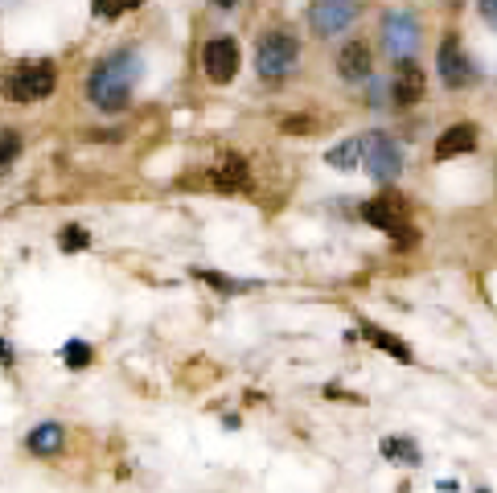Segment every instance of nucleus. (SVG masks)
Segmentation results:
<instances>
[{
    "instance_id": "obj_1",
    "label": "nucleus",
    "mask_w": 497,
    "mask_h": 493,
    "mask_svg": "<svg viewBox=\"0 0 497 493\" xmlns=\"http://www.w3.org/2000/svg\"><path fill=\"white\" fill-rule=\"evenodd\" d=\"M140 78V54L136 49H116L108 58L99 62L87 78V95L99 111H124L127 99H132V87Z\"/></svg>"
},
{
    "instance_id": "obj_10",
    "label": "nucleus",
    "mask_w": 497,
    "mask_h": 493,
    "mask_svg": "<svg viewBox=\"0 0 497 493\" xmlns=\"http://www.w3.org/2000/svg\"><path fill=\"white\" fill-rule=\"evenodd\" d=\"M390 99L399 107H411L415 99H423V70L415 66V62H399L395 66V83H390Z\"/></svg>"
},
{
    "instance_id": "obj_23",
    "label": "nucleus",
    "mask_w": 497,
    "mask_h": 493,
    "mask_svg": "<svg viewBox=\"0 0 497 493\" xmlns=\"http://www.w3.org/2000/svg\"><path fill=\"white\" fill-rule=\"evenodd\" d=\"M312 128L309 116H292V119H283V132H292V136H304Z\"/></svg>"
},
{
    "instance_id": "obj_20",
    "label": "nucleus",
    "mask_w": 497,
    "mask_h": 493,
    "mask_svg": "<svg viewBox=\"0 0 497 493\" xmlns=\"http://www.w3.org/2000/svg\"><path fill=\"white\" fill-rule=\"evenodd\" d=\"M58 247H62L66 255L87 251V247H91V231H87V226H66V231L58 234Z\"/></svg>"
},
{
    "instance_id": "obj_17",
    "label": "nucleus",
    "mask_w": 497,
    "mask_h": 493,
    "mask_svg": "<svg viewBox=\"0 0 497 493\" xmlns=\"http://www.w3.org/2000/svg\"><path fill=\"white\" fill-rule=\"evenodd\" d=\"M325 164H333V169H358L362 164V136L358 140H342V145H333L329 153H325Z\"/></svg>"
},
{
    "instance_id": "obj_26",
    "label": "nucleus",
    "mask_w": 497,
    "mask_h": 493,
    "mask_svg": "<svg viewBox=\"0 0 497 493\" xmlns=\"http://www.w3.org/2000/svg\"><path fill=\"white\" fill-rule=\"evenodd\" d=\"M218 9H234V4H239V0H214Z\"/></svg>"
},
{
    "instance_id": "obj_16",
    "label": "nucleus",
    "mask_w": 497,
    "mask_h": 493,
    "mask_svg": "<svg viewBox=\"0 0 497 493\" xmlns=\"http://www.w3.org/2000/svg\"><path fill=\"white\" fill-rule=\"evenodd\" d=\"M382 456L403 464V469L420 464V448H415V440H407V436H387V440H382Z\"/></svg>"
},
{
    "instance_id": "obj_15",
    "label": "nucleus",
    "mask_w": 497,
    "mask_h": 493,
    "mask_svg": "<svg viewBox=\"0 0 497 493\" xmlns=\"http://www.w3.org/2000/svg\"><path fill=\"white\" fill-rule=\"evenodd\" d=\"M362 338L371 341V346H379V349H387L395 362H411V349L403 346L395 333H387V329H379V325H362Z\"/></svg>"
},
{
    "instance_id": "obj_24",
    "label": "nucleus",
    "mask_w": 497,
    "mask_h": 493,
    "mask_svg": "<svg viewBox=\"0 0 497 493\" xmlns=\"http://www.w3.org/2000/svg\"><path fill=\"white\" fill-rule=\"evenodd\" d=\"M477 13L497 30V0H477Z\"/></svg>"
},
{
    "instance_id": "obj_18",
    "label": "nucleus",
    "mask_w": 497,
    "mask_h": 493,
    "mask_svg": "<svg viewBox=\"0 0 497 493\" xmlns=\"http://www.w3.org/2000/svg\"><path fill=\"white\" fill-rule=\"evenodd\" d=\"M62 358H66V366L70 370H87L91 366V358H95V349L87 346V341H66V346H62Z\"/></svg>"
},
{
    "instance_id": "obj_6",
    "label": "nucleus",
    "mask_w": 497,
    "mask_h": 493,
    "mask_svg": "<svg viewBox=\"0 0 497 493\" xmlns=\"http://www.w3.org/2000/svg\"><path fill=\"white\" fill-rule=\"evenodd\" d=\"M382 49H387L395 62H407L415 49H420V21L407 9H390L382 17Z\"/></svg>"
},
{
    "instance_id": "obj_3",
    "label": "nucleus",
    "mask_w": 497,
    "mask_h": 493,
    "mask_svg": "<svg viewBox=\"0 0 497 493\" xmlns=\"http://www.w3.org/2000/svg\"><path fill=\"white\" fill-rule=\"evenodd\" d=\"M54 83H58L54 62H46V58L25 62V66H17L4 78V99H13V103H38V99H49Z\"/></svg>"
},
{
    "instance_id": "obj_13",
    "label": "nucleus",
    "mask_w": 497,
    "mask_h": 493,
    "mask_svg": "<svg viewBox=\"0 0 497 493\" xmlns=\"http://www.w3.org/2000/svg\"><path fill=\"white\" fill-rule=\"evenodd\" d=\"M210 181H214L218 189H243V185L251 181V164H247L243 156H226L214 173H210Z\"/></svg>"
},
{
    "instance_id": "obj_14",
    "label": "nucleus",
    "mask_w": 497,
    "mask_h": 493,
    "mask_svg": "<svg viewBox=\"0 0 497 493\" xmlns=\"http://www.w3.org/2000/svg\"><path fill=\"white\" fill-rule=\"evenodd\" d=\"M62 440H66L62 424H38L30 436H25V448L38 456H54V453H62Z\"/></svg>"
},
{
    "instance_id": "obj_5",
    "label": "nucleus",
    "mask_w": 497,
    "mask_h": 493,
    "mask_svg": "<svg viewBox=\"0 0 497 493\" xmlns=\"http://www.w3.org/2000/svg\"><path fill=\"white\" fill-rule=\"evenodd\" d=\"M362 164H366V173L379 185H390L403 173V153L387 132H371V136H362Z\"/></svg>"
},
{
    "instance_id": "obj_27",
    "label": "nucleus",
    "mask_w": 497,
    "mask_h": 493,
    "mask_svg": "<svg viewBox=\"0 0 497 493\" xmlns=\"http://www.w3.org/2000/svg\"><path fill=\"white\" fill-rule=\"evenodd\" d=\"M473 493H489V489H473Z\"/></svg>"
},
{
    "instance_id": "obj_25",
    "label": "nucleus",
    "mask_w": 497,
    "mask_h": 493,
    "mask_svg": "<svg viewBox=\"0 0 497 493\" xmlns=\"http://www.w3.org/2000/svg\"><path fill=\"white\" fill-rule=\"evenodd\" d=\"M0 366H13V349H9V341L0 338Z\"/></svg>"
},
{
    "instance_id": "obj_2",
    "label": "nucleus",
    "mask_w": 497,
    "mask_h": 493,
    "mask_svg": "<svg viewBox=\"0 0 497 493\" xmlns=\"http://www.w3.org/2000/svg\"><path fill=\"white\" fill-rule=\"evenodd\" d=\"M362 218L374 226V231L390 234L395 247H411V242H420V231L407 223V198L403 194H379L371 202L362 206Z\"/></svg>"
},
{
    "instance_id": "obj_11",
    "label": "nucleus",
    "mask_w": 497,
    "mask_h": 493,
    "mask_svg": "<svg viewBox=\"0 0 497 493\" xmlns=\"http://www.w3.org/2000/svg\"><path fill=\"white\" fill-rule=\"evenodd\" d=\"M477 148V128L473 124H452L449 132H440L436 140V161H449V156H465Z\"/></svg>"
},
{
    "instance_id": "obj_12",
    "label": "nucleus",
    "mask_w": 497,
    "mask_h": 493,
    "mask_svg": "<svg viewBox=\"0 0 497 493\" xmlns=\"http://www.w3.org/2000/svg\"><path fill=\"white\" fill-rule=\"evenodd\" d=\"M337 75H342L345 83L371 78V49H366V41H350V46H342V54H337Z\"/></svg>"
},
{
    "instance_id": "obj_22",
    "label": "nucleus",
    "mask_w": 497,
    "mask_h": 493,
    "mask_svg": "<svg viewBox=\"0 0 497 493\" xmlns=\"http://www.w3.org/2000/svg\"><path fill=\"white\" fill-rule=\"evenodd\" d=\"M144 0H95V17H103V21H116L119 13H132V9H140Z\"/></svg>"
},
{
    "instance_id": "obj_19",
    "label": "nucleus",
    "mask_w": 497,
    "mask_h": 493,
    "mask_svg": "<svg viewBox=\"0 0 497 493\" xmlns=\"http://www.w3.org/2000/svg\"><path fill=\"white\" fill-rule=\"evenodd\" d=\"M197 280H205L210 288L226 292V296H239V292H247V288H251L247 280H231V276H222V271H197Z\"/></svg>"
},
{
    "instance_id": "obj_4",
    "label": "nucleus",
    "mask_w": 497,
    "mask_h": 493,
    "mask_svg": "<svg viewBox=\"0 0 497 493\" xmlns=\"http://www.w3.org/2000/svg\"><path fill=\"white\" fill-rule=\"evenodd\" d=\"M296 58H301V46H296L292 33L283 30H272L259 38V49H255V70L264 78H283L288 70L296 66Z\"/></svg>"
},
{
    "instance_id": "obj_7",
    "label": "nucleus",
    "mask_w": 497,
    "mask_h": 493,
    "mask_svg": "<svg viewBox=\"0 0 497 493\" xmlns=\"http://www.w3.org/2000/svg\"><path fill=\"white\" fill-rule=\"evenodd\" d=\"M362 17V0H312L309 25L317 38H337Z\"/></svg>"
},
{
    "instance_id": "obj_8",
    "label": "nucleus",
    "mask_w": 497,
    "mask_h": 493,
    "mask_svg": "<svg viewBox=\"0 0 497 493\" xmlns=\"http://www.w3.org/2000/svg\"><path fill=\"white\" fill-rule=\"evenodd\" d=\"M436 66H440V78L449 91H465L477 83V66L468 62V54L460 49V38H444L440 41V54H436Z\"/></svg>"
},
{
    "instance_id": "obj_21",
    "label": "nucleus",
    "mask_w": 497,
    "mask_h": 493,
    "mask_svg": "<svg viewBox=\"0 0 497 493\" xmlns=\"http://www.w3.org/2000/svg\"><path fill=\"white\" fill-rule=\"evenodd\" d=\"M17 153H21V136L13 128H0V173L17 161Z\"/></svg>"
},
{
    "instance_id": "obj_9",
    "label": "nucleus",
    "mask_w": 497,
    "mask_h": 493,
    "mask_svg": "<svg viewBox=\"0 0 497 493\" xmlns=\"http://www.w3.org/2000/svg\"><path fill=\"white\" fill-rule=\"evenodd\" d=\"M202 66H205V78H210V83L226 87V83L239 75V66H243L239 41H234V38H214V41H205V46H202Z\"/></svg>"
}]
</instances>
